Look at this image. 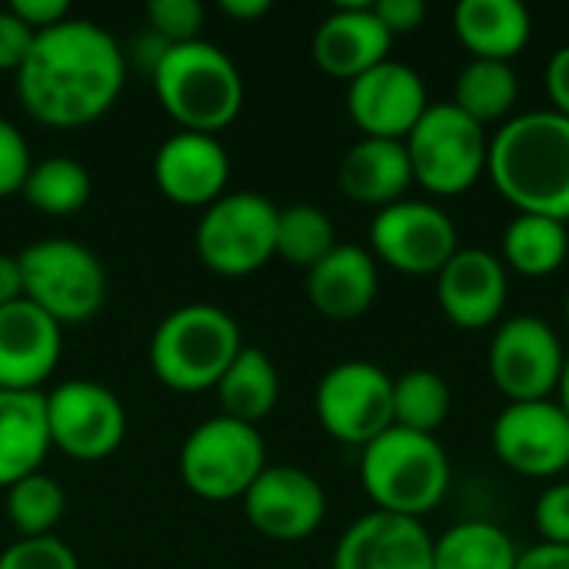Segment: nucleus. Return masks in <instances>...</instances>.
<instances>
[{
    "mask_svg": "<svg viewBox=\"0 0 569 569\" xmlns=\"http://www.w3.org/2000/svg\"><path fill=\"white\" fill-rule=\"evenodd\" d=\"M413 187V170L403 140L360 137L340 160V190L353 203L390 207Z\"/></svg>",
    "mask_w": 569,
    "mask_h": 569,
    "instance_id": "nucleus-23",
    "label": "nucleus"
},
{
    "mask_svg": "<svg viewBox=\"0 0 569 569\" xmlns=\"http://www.w3.org/2000/svg\"><path fill=\"white\" fill-rule=\"evenodd\" d=\"M230 157L223 143L210 133L180 130L167 137L153 157V183L157 190L180 207L207 210L227 193Z\"/></svg>",
    "mask_w": 569,
    "mask_h": 569,
    "instance_id": "nucleus-18",
    "label": "nucleus"
},
{
    "mask_svg": "<svg viewBox=\"0 0 569 569\" xmlns=\"http://www.w3.org/2000/svg\"><path fill=\"white\" fill-rule=\"evenodd\" d=\"M13 77L17 97L37 123L70 130L100 120L117 103L127 80V57L100 23L67 17L33 37Z\"/></svg>",
    "mask_w": 569,
    "mask_h": 569,
    "instance_id": "nucleus-1",
    "label": "nucleus"
},
{
    "mask_svg": "<svg viewBox=\"0 0 569 569\" xmlns=\"http://www.w3.org/2000/svg\"><path fill=\"white\" fill-rule=\"evenodd\" d=\"M547 97H550V110L569 117V43L557 47L547 60Z\"/></svg>",
    "mask_w": 569,
    "mask_h": 569,
    "instance_id": "nucleus-41",
    "label": "nucleus"
},
{
    "mask_svg": "<svg viewBox=\"0 0 569 569\" xmlns=\"http://www.w3.org/2000/svg\"><path fill=\"white\" fill-rule=\"evenodd\" d=\"M33 37H37V33H33L10 7L0 10V70L17 73V70L23 67L30 47H33Z\"/></svg>",
    "mask_w": 569,
    "mask_h": 569,
    "instance_id": "nucleus-38",
    "label": "nucleus"
},
{
    "mask_svg": "<svg viewBox=\"0 0 569 569\" xmlns=\"http://www.w3.org/2000/svg\"><path fill=\"white\" fill-rule=\"evenodd\" d=\"M487 177L517 213L569 223V117L550 107L513 113L490 133Z\"/></svg>",
    "mask_w": 569,
    "mask_h": 569,
    "instance_id": "nucleus-2",
    "label": "nucleus"
},
{
    "mask_svg": "<svg viewBox=\"0 0 569 569\" xmlns=\"http://www.w3.org/2000/svg\"><path fill=\"white\" fill-rule=\"evenodd\" d=\"M63 510H67L63 487L40 470L7 487V517L20 533V540L53 537L50 530L63 520Z\"/></svg>",
    "mask_w": 569,
    "mask_h": 569,
    "instance_id": "nucleus-33",
    "label": "nucleus"
},
{
    "mask_svg": "<svg viewBox=\"0 0 569 569\" xmlns=\"http://www.w3.org/2000/svg\"><path fill=\"white\" fill-rule=\"evenodd\" d=\"M20 193L47 217H70L90 200V173L73 157H47L30 167Z\"/></svg>",
    "mask_w": 569,
    "mask_h": 569,
    "instance_id": "nucleus-30",
    "label": "nucleus"
},
{
    "mask_svg": "<svg viewBox=\"0 0 569 569\" xmlns=\"http://www.w3.org/2000/svg\"><path fill=\"white\" fill-rule=\"evenodd\" d=\"M333 569H433V537L423 520L370 510L340 537Z\"/></svg>",
    "mask_w": 569,
    "mask_h": 569,
    "instance_id": "nucleus-19",
    "label": "nucleus"
},
{
    "mask_svg": "<svg viewBox=\"0 0 569 569\" xmlns=\"http://www.w3.org/2000/svg\"><path fill=\"white\" fill-rule=\"evenodd\" d=\"M243 513L260 537L300 543L320 530L327 493L320 480L300 467H267L243 493Z\"/></svg>",
    "mask_w": 569,
    "mask_h": 569,
    "instance_id": "nucleus-16",
    "label": "nucleus"
},
{
    "mask_svg": "<svg viewBox=\"0 0 569 569\" xmlns=\"http://www.w3.org/2000/svg\"><path fill=\"white\" fill-rule=\"evenodd\" d=\"M243 350L237 320L213 303H187L160 320L150 337V370L177 393L213 390Z\"/></svg>",
    "mask_w": 569,
    "mask_h": 569,
    "instance_id": "nucleus-5",
    "label": "nucleus"
},
{
    "mask_svg": "<svg viewBox=\"0 0 569 569\" xmlns=\"http://www.w3.org/2000/svg\"><path fill=\"white\" fill-rule=\"evenodd\" d=\"M50 450L43 393L0 390V490L37 473Z\"/></svg>",
    "mask_w": 569,
    "mask_h": 569,
    "instance_id": "nucleus-25",
    "label": "nucleus"
},
{
    "mask_svg": "<svg viewBox=\"0 0 569 569\" xmlns=\"http://www.w3.org/2000/svg\"><path fill=\"white\" fill-rule=\"evenodd\" d=\"M213 390L220 397L223 417L257 427L280 400V373L263 350L243 347Z\"/></svg>",
    "mask_w": 569,
    "mask_h": 569,
    "instance_id": "nucleus-26",
    "label": "nucleus"
},
{
    "mask_svg": "<svg viewBox=\"0 0 569 569\" xmlns=\"http://www.w3.org/2000/svg\"><path fill=\"white\" fill-rule=\"evenodd\" d=\"M380 290V270L370 250L357 243H337L317 267L307 270V300L327 320L363 317Z\"/></svg>",
    "mask_w": 569,
    "mask_h": 569,
    "instance_id": "nucleus-22",
    "label": "nucleus"
},
{
    "mask_svg": "<svg viewBox=\"0 0 569 569\" xmlns=\"http://www.w3.org/2000/svg\"><path fill=\"white\" fill-rule=\"evenodd\" d=\"M533 527L540 543L569 547V480H553L533 503Z\"/></svg>",
    "mask_w": 569,
    "mask_h": 569,
    "instance_id": "nucleus-36",
    "label": "nucleus"
},
{
    "mask_svg": "<svg viewBox=\"0 0 569 569\" xmlns=\"http://www.w3.org/2000/svg\"><path fill=\"white\" fill-rule=\"evenodd\" d=\"M450 403L453 400L447 380L427 367L393 377V427L437 437L450 417Z\"/></svg>",
    "mask_w": 569,
    "mask_h": 569,
    "instance_id": "nucleus-31",
    "label": "nucleus"
},
{
    "mask_svg": "<svg viewBox=\"0 0 569 569\" xmlns=\"http://www.w3.org/2000/svg\"><path fill=\"white\" fill-rule=\"evenodd\" d=\"M0 569H80V563L57 537H27L0 553Z\"/></svg>",
    "mask_w": 569,
    "mask_h": 569,
    "instance_id": "nucleus-35",
    "label": "nucleus"
},
{
    "mask_svg": "<svg viewBox=\"0 0 569 569\" xmlns=\"http://www.w3.org/2000/svg\"><path fill=\"white\" fill-rule=\"evenodd\" d=\"M337 247L333 220L313 203H290L277 213V257L293 267H317Z\"/></svg>",
    "mask_w": 569,
    "mask_h": 569,
    "instance_id": "nucleus-32",
    "label": "nucleus"
},
{
    "mask_svg": "<svg viewBox=\"0 0 569 569\" xmlns=\"http://www.w3.org/2000/svg\"><path fill=\"white\" fill-rule=\"evenodd\" d=\"M427 107L430 97L423 77L393 57L347 83V113L363 137L407 140Z\"/></svg>",
    "mask_w": 569,
    "mask_h": 569,
    "instance_id": "nucleus-15",
    "label": "nucleus"
},
{
    "mask_svg": "<svg viewBox=\"0 0 569 569\" xmlns=\"http://www.w3.org/2000/svg\"><path fill=\"white\" fill-rule=\"evenodd\" d=\"M220 10L233 20H260L270 13V0H223Z\"/></svg>",
    "mask_w": 569,
    "mask_h": 569,
    "instance_id": "nucleus-44",
    "label": "nucleus"
},
{
    "mask_svg": "<svg viewBox=\"0 0 569 569\" xmlns=\"http://www.w3.org/2000/svg\"><path fill=\"white\" fill-rule=\"evenodd\" d=\"M569 257V223L537 213H517L503 230L500 260L507 270L540 280L557 273Z\"/></svg>",
    "mask_w": 569,
    "mask_h": 569,
    "instance_id": "nucleus-27",
    "label": "nucleus"
},
{
    "mask_svg": "<svg viewBox=\"0 0 569 569\" xmlns=\"http://www.w3.org/2000/svg\"><path fill=\"white\" fill-rule=\"evenodd\" d=\"M277 213L280 207L260 193H223L200 213V263L220 277H250L263 270L277 257Z\"/></svg>",
    "mask_w": 569,
    "mask_h": 569,
    "instance_id": "nucleus-9",
    "label": "nucleus"
},
{
    "mask_svg": "<svg viewBox=\"0 0 569 569\" xmlns=\"http://www.w3.org/2000/svg\"><path fill=\"white\" fill-rule=\"evenodd\" d=\"M30 167L33 160H30V147L23 133L7 117H0V197L20 193Z\"/></svg>",
    "mask_w": 569,
    "mask_h": 569,
    "instance_id": "nucleus-37",
    "label": "nucleus"
},
{
    "mask_svg": "<svg viewBox=\"0 0 569 569\" xmlns=\"http://www.w3.org/2000/svg\"><path fill=\"white\" fill-rule=\"evenodd\" d=\"M10 10H13L33 33L50 30V27H57V23H63V20L70 17V3H67V0H13Z\"/></svg>",
    "mask_w": 569,
    "mask_h": 569,
    "instance_id": "nucleus-40",
    "label": "nucleus"
},
{
    "mask_svg": "<svg viewBox=\"0 0 569 569\" xmlns=\"http://www.w3.org/2000/svg\"><path fill=\"white\" fill-rule=\"evenodd\" d=\"M557 403L563 407V413L569 417V350H567V363H563V377H560V387H557Z\"/></svg>",
    "mask_w": 569,
    "mask_h": 569,
    "instance_id": "nucleus-45",
    "label": "nucleus"
},
{
    "mask_svg": "<svg viewBox=\"0 0 569 569\" xmlns=\"http://www.w3.org/2000/svg\"><path fill=\"white\" fill-rule=\"evenodd\" d=\"M203 20H207V10L200 0H150L147 3V23L153 37L163 40L167 47L200 40Z\"/></svg>",
    "mask_w": 569,
    "mask_h": 569,
    "instance_id": "nucleus-34",
    "label": "nucleus"
},
{
    "mask_svg": "<svg viewBox=\"0 0 569 569\" xmlns=\"http://www.w3.org/2000/svg\"><path fill=\"white\" fill-rule=\"evenodd\" d=\"M263 470L267 443L260 430L223 413L193 427L180 447V480L200 500H243Z\"/></svg>",
    "mask_w": 569,
    "mask_h": 569,
    "instance_id": "nucleus-8",
    "label": "nucleus"
},
{
    "mask_svg": "<svg viewBox=\"0 0 569 569\" xmlns=\"http://www.w3.org/2000/svg\"><path fill=\"white\" fill-rule=\"evenodd\" d=\"M563 317H567V327H569V293H567V303H563Z\"/></svg>",
    "mask_w": 569,
    "mask_h": 569,
    "instance_id": "nucleus-46",
    "label": "nucleus"
},
{
    "mask_svg": "<svg viewBox=\"0 0 569 569\" xmlns=\"http://www.w3.org/2000/svg\"><path fill=\"white\" fill-rule=\"evenodd\" d=\"M520 100V77L513 63L500 60H467L453 80L450 103L463 110L480 127L487 123H507Z\"/></svg>",
    "mask_w": 569,
    "mask_h": 569,
    "instance_id": "nucleus-28",
    "label": "nucleus"
},
{
    "mask_svg": "<svg viewBox=\"0 0 569 569\" xmlns=\"http://www.w3.org/2000/svg\"><path fill=\"white\" fill-rule=\"evenodd\" d=\"M517 569H569V547L537 543L530 550H520Z\"/></svg>",
    "mask_w": 569,
    "mask_h": 569,
    "instance_id": "nucleus-42",
    "label": "nucleus"
},
{
    "mask_svg": "<svg viewBox=\"0 0 569 569\" xmlns=\"http://www.w3.org/2000/svg\"><path fill=\"white\" fill-rule=\"evenodd\" d=\"M23 300L40 307L60 327L93 320L107 303V270L100 257L67 237H47L17 253Z\"/></svg>",
    "mask_w": 569,
    "mask_h": 569,
    "instance_id": "nucleus-6",
    "label": "nucleus"
},
{
    "mask_svg": "<svg viewBox=\"0 0 569 569\" xmlns=\"http://www.w3.org/2000/svg\"><path fill=\"white\" fill-rule=\"evenodd\" d=\"M510 270L493 250L460 247L437 273V303L460 330H490L507 307Z\"/></svg>",
    "mask_w": 569,
    "mask_h": 569,
    "instance_id": "nucleus-17",
    "label": "nucleus"
},
{
    "mask_svg": "<svg viewBox=\"0 0 569 569\" xmlns=\"http://www.w3.org/2000/svg\"><path fill=\"white\" fill-rule=\"evenodd\" d=\"M403 143L413 183L430 197H460L487 173L490 133L450 100L430 103Z\"/></svg>",
    "mask_w": 569,
    "mask_h": 569,
    "instance_id": "nucleus-7",
    "label": "nucleus"
},
{
    "mask_svg": "<svg viewBox=\"0 0 569 569\" xmlns=\"http://www.w3.org/2000/svg\"><path fill=\"white\" fill-rule=\"evenodd\" d=\"M513 537L490 520H463L433 537V569H517Z\"/></svg>",
    "mask_w": 569,
    "mask_h": 569,
    "instance_id": "nucleus-29",
    "label": "nucleus"
},
{
    "mask_svg": "<svg viewBox=\"0 0 569 569\" xmlns=\"http://www.w3.org/2000/svg\"><path fill=\"white\" fill-rule=\"evenodd\" d=\"M163 110L193 133H217L230 127L243 107L240 67L207 40L167 47L150 70Z\"/></svg>",
    "mask_w": 569,
    "mask_h": 569,
    "instance_id": "nucleus-3",
    "label": "nucleus"
},
{
    "mask_svg": "<svg viewBox=\"0 0 569 569\" xmlns=\"http://www.w3.org/2000/svg\"><path fill=\"white\" fill-rule=\"evenodd\" d=\"M23 300V273H20V260L10 253H0V307H10Z\"/></svg>",
    "mask_w": 569,
    "mask_h": 569,
    "instance_id": "nucleus-43",
    "label": "nucleus"
},
{
    "mask_svg": "<svg viewBox=\"0 0 569 569\" xmlns=\"http://www.w3.org/2000/svg\"><path fill=\"white\" fill-rule=\"evenodd\" d=\"M370 247L377 263H387L403 277H437L460 250V233L443 207L403 197L377 210Z\"/></svg>",
    "mask_w": 569,
    "mask_h": 569,
    "instance_id": "nucleus-12",
    "label": "nucleus"
},
{
    "mask_svg": "<svg viewBox=\"0 0 569 569\" xmlns=\"http://www.w3.org/2000/svg\"><path fill=\"white\" fill-rule=\"evenodd\" d=\"M360 483L380 513L423 520L450 490V457L437 437L390 427L360 450Z\"/></svg>",
    "mask_w": 569,
    "mask_h": 569,
    "instance_id": "nucleus-4",
    "label": "nucleus"
},
{
    "mask_svg": "<svg viewBox=\"0 0 569 569\" xmlns=\"http://www.w3.org/2000/svg\"><path fill=\"white\" fill-rule=\"evenodd\" d=\"M453 33L470 60L513 63L533 37V17L520 0H460L453 7Z\"/></svg>",
    "mask_w": 569,
    "mask_h": 569,
    "instance_id": "nucleus-24",
    "label": "nucleus"
},
{
    "mask_svg": "<svg viewBox=\"0 0 569 569\" xmlns=\"http://www.w3.org/2000/svg\"><path fill=\"white\" fill-rule=\"evenodd\" d=\"M373 13L380 17L390 37H403V33H417L427 23L430 10L423 0H377Z\"/></svg>",
    "mask_w": 569,
    "mask_h": 569,
    "instance_id": "nucleus-39",
    "label": "nucleus"
},
{
    "mask_svg": "<svg viewBox=\"0 0 569 569\" xmlns=\"http://www.w3.org/2000/svg\"><path fill=\"white\" fill-rule=\"evenodd\" d=\"M393 37L373 13V3H337L313 30V60L337 80H357L390 60Z\"/></svg>",
    "mask_w": 569,
    "mask_h": 569,
    "instance_id": "nucleus-21",
    "label": "nucleus"
},
{
    "mask_svg": "<svg viewBox=\"0 0 569 569\" xmlns=\"http://www.w3.org/2000/svg\"><path fill=\"white\" fill-rule=\"evenodd\" d=\"M497 460L530 480H557L569 470V417L557 400L507 403L490 430Z\"/></svg>",
    "mask_w": 569,
    "mask_h": 569,
    "instance_id": "nucleus-14",
    "label": "nucleus"
},
{
    "mask_svg": "<svg viewBox=\"0 0 569 569\" xmlns=\"http://www.w3.org/2000/svg\"><path fill=\"white\" fill-rule=\"evenodd\" d=\"M63 327L30 300L0 307V390H40L57 370Z\"/></svg>",
    "mask_w": 569,
    "mask_h": 569,
    "instance_id": "nucleus-20",
    "label": "nucleus"
},
{
    "mask_svg": "<svg viewBox=\"0 0 569 569\" xmlns=\"http://www.w3.org/2000/svg\"><path fill=\"white\" fill-rule=\"evenodd\" d=\"M313 407L333 440L363 450L393 427V377L377 363L343 360L320 377Z\"/></svg>",
    "mask_w": 569,
    "mask_h": 569,
    "instance_id": "nucleus-11",
    "label": "nucleus"
},
{
    "mask_svg": "<svg viewBox=\"0 0 569 569\" xmlns=\"http://www.w3.org/2000/svg\"><path fill=\"white\" fill-rule=\"evenodd\" d=\"M567 363L560 333L533 313L500 320L487 350V370L493 387L510 403L553 400Z\"/></svg>",
    "mask_w": 569,
    "mask_h": 569,
    "instance_id": "nucleus-10",
    "label": "nucleus"
},
{
    "mask_svg": "<svg viewBox=\"0 0 569 569\" xmlns=\"http://www.w3.org/2000/svg\"><path fill=\"white\" fill-rule=\"evenodd\" d=\"M50 447L80 463L113 457L127 437V410L120 397L93 380H67L43 393Z\"/></svg>",
    "mask_w": 569,
    "mask_h": 569,
    "instance_id": "nucleus-13",
    "label": "nucleus"
}]
</instances>
